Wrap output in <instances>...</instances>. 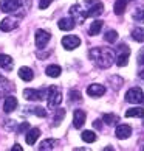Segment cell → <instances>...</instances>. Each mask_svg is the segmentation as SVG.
<instances>
[{"label": "cell", "instance_id": "6da1fadb", "mask_svg": "<svg viewBox=\"0 0 144 151\" xmlns=\"http://www.w3.org/2000/svg\"><path fill=\"white\" fill-rule=\"evenodd\" d=\"M90 59L101 69H109L113 63H116V56L113 50L107 47H96L90 50Z\"/></svg>", "mask_w": 144, "mask_h": 151}, {"label": "cell", "instance_id": "7a4b0ae2", "mask_svg": "<svg viewBox=\"0 0 144 151\" xmlns=\"http://www.w3.org/2000/svg\"><path fill=\"white\" fill-rule=\"evenodd\" d=\"M60 101H62V92H60V89L56 86H51L50 87V92H48V98H47L48 109L57 108Z\"/></svg>", "mask_w": 144, "mask_h": 151}, {"label": "cell", "instance_id": "3957f363", "mask_svg": "<svg viewBox=\"0 0 144 151\" xmlns=\"http://www.w3.org/2000/svg\"><path fill=\"white\" fill-rule=\"evenodd\" d=\"M48 92L50 89H40V91H37V89H25L23 97L26 100H30V101H37V100H45L48 97Z\"/></svg>", "mask_w": 144, "mask_h": 151}, {"label": "cell", "instance_id": "277c9868", "mask_svg": "<svg viewBox=\"0 0 144 151\" xmlns=\"http://www.w3.org/2000/svg\"><path fill=\"white\" fill-rule=\"evenodd\" d=\"M88 6L84 9V16L85 17H96L104 11V5L101 2H96V0H90L87 2Z\"/></svg>", "mask_w": 144, "mask_h": 151}, {"label": "cell", "instance_id": "5b68a950", "mask_svg": "<svg viewBox=\"0 0 144 151\" xmlns=\"http://www.w3.org/2000/svg\"><path fill=\"white\" fill-rule=\"evenodd\" d=\"M129 56H130V48L127 45H124V44H121L118 47V55H116V65H119V67L127 65Z\"/></svg>", "mask_w": 144, "mask_h": 151}, {"label": "cell", "instance_id": "8992f818", "mask_svg": "<svg viewBox=\"0 0 144 151\" xmlns=\"http://www.w3.org/2000/svg\"><path fill=\"white\" fill-rule=\"evenodd\" d=\"M143 97H144V92L141 91L140 87H132L126 93V101H129L132 104H136V103L143 101Z\"/></svg>", "mask_w": 144, "mask_h": 151}, {"label": "cell", "instance_id": "52a82bcc", "mask_svg": "<svg viewBox=\"0 0 144 151\" xmlns=\"http://www.w3.org/2000/svg\"><path fill=\"white\" fill-rule=\"evenodd\" d=\"M22 5V0H0V9L3 13H16Z\"/></svg>", "mask_w": 144, "mask_h": 151}, {"label": "cell", "instance_id": "ba28073f", "mask_svg": "<svg viewBox=\"0 0 144 151\" xmlns=\"http://www.w3.org/2000/svg\"><path fill=\"white\" fill-rule=\"evenodd\" d=\"M50 39H51V35H50L48 31H45V30H37V31H36V47H37L39 50L45 48L47 44L50 42Z\"/></svg>", "mask_w": 144, "mask_h": 151}, {"label": "cell", "instance_id": "9c48e42d", "mask_svg": "<svg viewBox=\"0 0 144 151\" xmlns=\"http://www.w3.org/2000/svg\"><path fill=\"white\" fill-rule=\"evenodd\" d=\"M79 45H81V39L77 37V36L68 35V36H64L62 37V47L65 50H74V48H77Z\"/></svg>", "mask_w": 144, "mask_h": 151}, {"label": "cell", "instance_id": "30bf717a", "mask_svg": "<svg viewBox=\"0 0 144 151\" xmlns=\"http://www.w3.org/2000/svg\"><path fill=\"white\" fill-rule=\"evenodd\" d=\"M19 20L13 19V17H5L2 22H0V30L2 31H13L14 28H17Z\"/></svg>", "mask_w": 144, "mask_h": 151}, {"label": "cell", "instance_id": "8fae6325", "mask_svg": "<svg viewBox=\"0 0 144 151\" xmlns=\"http://www.w3.org/2000/svg\"><path fill=\"white\" fill-rule=\"evenodd\" d=\"M115 134H116V137H118L119 140H124V139H129L132 136V128L129 125H118Z\"/></svg>", "mask_w": 144, "mask_h": 151}, {"label": "cell", "instance_id": "7c38bea8", "mask_svg": "<svg viewBox=\"0 0 144 151\" xmlns=\"http://www.w3.org/2000/svg\"><path fill=\"white\" fill-rule=\"evenodd\" d=\"M87 93L90 95L93 98H98V97H102L104 93H106V87L102 84H90L87 89Z\"/></svg>", "mask_w": 144, "mask_h": 151}, {"label": "cell", "instance_id": "4fadbf2b", "mask_svg": "<svg viewBox=\"0 0 144 151\" xmlns=\"http://www.w3.org/2000/svg\"><path fill=\"white\" fill-rule=\"evenodd\" d=\"M85 112L82 109H76L74 111V114H73V125H74V128H82L84 126V123H85Z\"/></svg>", "mask_w": 144, "mask_h": 151}, {"label": "cell", "instance_id": "5bb4252c", "mask_svg": "<svg viewBox=\"0 0 144 151\" xmlns=\"http://www.w3.org/2000/svg\"><path fill=\"white\" fill-rule=\"evenodd\" d=\"M74 24H76L74 19L65 17V19H60V20L57 22V27H59L60 30H64V31H70V30L74 28Z\"/></svg>", "mask_w": 144, "mask_h": 151}, {"label": "cell", "instance_id": "9a60e30c", "mask_svg": "<svg viewBox=\"0 0 144 151\" xmlns=\"http://www.w3.org/2000/svg\"><path fill=\"white\" fill-rule=\"evenodd\" d=\"M17 108V100H16V97H6L5 98V104H3V111L6 114H9V112H13V111Z\"/></svg>", "mask_w": 144, "mask_h": 151}, {"label": "cell", "instance_id": "2e32d148", "mask_svg": "<svg viewBox=\"0 0 144 151\" xmlns=\"http://www.w3.org/2000/svg\"><path fill=\"white\" fill-rule=\"evenodd\" d=\"M19 76H20V80H23V81H31L33 78H34V73H33V70L30 67H20Z\"/></svg>", "mask_w": 144, "mask_h": 151}, {"label": "cell", "instance_id": "e0dca14e", "mask_svg": "<svg viewBox=\"0 0 144 151\" xmlns=\"http://www.w3.org/2000/svg\"><path fill=\"white\" fill-rule=\"evenodd\" d=\"M13 58L8 56V55H0V69L5 70H11L13 69Z\"/></svg>", "mask_w": 144, "mask_h": 151}, {"label": "cell", "instance_id": "ac0fdd59", "mask_svg": "<svg viewBox=\"0 0 144 151\" xmlns=\"http://www.w3.org/2000/svg\"><path fill=\"white\" fill-rule=\"evenodd\" d=\"M39 136H40V129H39V128H33V129H30V132L26 134V143L34 145L36 140L39 139Z\"/></svg>", "mask_w": 144, "mask_h": 151}, {"label": "cell", "instance_id": "d6986e66", "mask_svg": "<svg viewBox=\"0 0 144 151\" xmlns=\"http://www.w3.org/2000/svg\"><path fill=\"white\" fill-rule=\"evenodd\" d=\"M126 6H127V0H115V5H113V11H115V14H116V16L124 14Z\"/></svg>", "mask_w": 144, "mask_h": 151}, {"label": "cell", "instance_id": "ffe728a7", "mask_svg": "<svg viewBox=\"0 0 144 151\" xmlns=\"http://www.w3.org/2000/svg\"><path fill=\"white\" fill-rule=\"evenodd\" d=\"M101 30H102V20H95V22H92L90 28H88V35L96 36V35H99Z\"/></svg>", "mask_w": 144, "mask_h": 151}, {"label": "cell", "instance_id": "44dd1931", "mask_svg": "<svg viewBox=\"0 0 144 151\" xmlns=\"http://www.w3.org/2000/svg\"><path fill=\"white\" fill-rule=\"evenodd\" d=\"M126 117H144V109L143 108H132L126 111Z\"/></svg>", "mask_w": 144, "mask_h": 151}, {"label": "cell", "instance_id": "7402d4cb", "mask_svg": "<svg viewBox=\"0 0 144 151\" xmlns=\"http://www.w3.org/2000/svg\"><path fill=\"white\" fill-rule=\"evenodd\" d=\"M60 67L59 65H48L47 67V75L48 76H51V78H57L60 75Z\"/></svg>", "mask_w": 144, "mask_h": 151}, {"label": "cell", "instance_id": "603a6c76", "mask_svg": "<svg viewBox=\"0 0 144 151\" xmlns=\"http://www.w3.org/2000/svg\"><path fill=\"white\" fill-rule=\"evenodd\" d=\"M81 137H82V140L87 142V143H93L96 140V134L93 132V131H84L81 134Z\"/></svg>", "mask_w": 144, "mask_h": 151}, {"label": "cell", "instance_id": "cb8c5ba5", "mask_svg": "<svg viewBox=\"0 0 144 151\" xmlns=\"http://www.w3.org/2000/svg\"><path fill=\"white\" fill-rule=\"evenodd\" d=\"M118 115H115V114H106L102 117V122H106L107 125H110V126H113V125H116L118 123Z\"/></svg>", "mask_w": 144, "mask_h": 151}, {"label": "cell", "instance_id": "d4e9b609", "mask_svg": "<svg viewBox=\"0 0 144 151\" xmlns=\"http://www.w3.org/2000/svg\"><path fill=\"white\" fill-rule=\"evenodd\" d=\"M104 39H106L109 44H115L116 41H118V33H116L115 30H109L106 33V36H104Z\"/></svg>", "mask_w": 144, "mask_h": 151}, {"label": "cell", "instance_id": "484cf974", "mask_svg": "<svg viewBox=\"0 0 144 151\" xmlns=\"http://www.w3.org/2000/svg\"><path fill=\"white\" fill-rule=\"evenodd\" d=\"M132 37H133L136 42H144V30L143 28H135L132 31Z\"/></svg>", "mask_w": 144, "mask_h": 151}, {"label": "cell", "instance_id": "4316f807", "mask_svg": "<svg viewBox=\"0 0 144 151\" xmlns=\"http://www.w3.org/2000/svg\"><path fill=\"white\" fill-rule=\"evenodd\" d=\"M53 148H54V140H53V139H47V140H43L40 145H39V150H40V151L53 150Z\"/></svg>", "mask_w": 144, "mask_h": 151}, {"label": "cell", "instance_id": "83f0119b", "mask_svg": "<svg viewBox=\"0 0 144 151\" xmlns=\"http://www.w3.org/2000/svg\"><path fill=\"white\" fill-rule=\"evenodd\" d=\"M30 109H31L30 112L37 115V117H47V111L43 108H40V106H34V108H30Z\"/></svg>", "mask_w": 144, "mask_h": 151}, {"label": "cell", "instance_id": "f1b7e54d", "mask_svg": "<svg viewBox=\"0 0 144 151\" xmlns=\"http://www.w3.org/2000/svg\"><path fill=\"white\" fill-rule=\"evenodd\" d=\"M64 117H65V109H57L56 111V115H54V126H57Z\"/></svg>", "mask_w": 144, "mask_h": 151}, {"label": "cell", "instance_id": "f546056e", "mask_svg": "<svg viewBox=\"0 0 144 151\" xmlns=\"http://www.w3.org/2000/svg\"><path fill=\"white\" fill-rule=\"evenodd\" d=\"M133 19H135L136 22H141V24H144V9L136 11V13L133 14Z\"/></svg>", "mask_w": 144, "mask_h": 151}, {"label": "cell", "instance_id": "4dcf8cb0", "mask_svg": "<svg viewBox=\"0 0 144 151\" xmlns=\"http://www.w3.org/2000/svg\"><path fill=\"white\" fill-rule=\"evenodd\" d=\"M70 97H71V101H81V93L77 91H70Z\"/></svg>", "mask_w": 144, "mask_h": 151}, {"label": "cell", "instance_id": "1f68e13d", "mask_svg": "<svg viewBox=\"0 0 144 151\" xmlns=\"http://www.w3.org/2000/svg\"><path fill=\"white\" fill-rule=\"evenodd\" d=\"M51 2H53V0H40V2H39V8L45 9V8H48L50 5H51Z\"/></svg>", "mask_w": 144, "mask_h": 151}, {"label": "cell", "instance_id": "d6a6232c", "mask_svg": "<svg viewBox=\"0 0 144 151\" xmlns=\"http://www.w3.org/2000/svg\"><path fill=\"white\" fill-rule=\"evenodd\" d=\"M138 64H141V65H144V48L141 50L140 53H138Z\"/></svg>", "mask_w": 144, "mask_h": 151}, {"label": "cell", "instance_id": "836d02e7", "mask_svg": "<svg viewBox=\"0 0 144 151\" xmlns=\"http://www.w3.org/2000/svg\"><path fill=\"white\" fill-rule=\"evenodd\" d=\"M28 128H30V125H28V123H26V122H23V123H22V125L19 126V132H23V131H26V129H28Z\"/></svg>", "mask_w": 144, "mask_h": 151}, {"label": "cell", "instance_id": "e575fe53", "mask_svg": "<svg viewBox=\"0 0 144 151\" xmlns=\"http://www.w3.org/2000/svg\"><path fill=\"white\" fill-rule=\"evenodd\" d=\"M93 126H95L96 129H101V128H102V123H101V120H95V123H93Z\"/></svg>", "mask_w": 144, "mask_h": 151}, {"label": "cell", "instance_id": "d590c367", "mask_svg": "<svg viewBox=\"0 0 144 151\" xmlns=\"http://www.w3.org/2000/svg\"><path fill=\"white\" fill-rule=\"evenodd\" d=\"M13 151H23V148H22L19 143H16L14 147H13Z\"/></svg>", "mask_w": 144, "mask_h": 151}, {"label": "cell", "instance_id": "8d00e7d4", "mask_svg": "<svg viewBox=\"0 0 144 151\" xmlns=\"http://www.w3.org/2000/svg\"><path fill=\"white\" fill-rule=\"evenodd\" d=\"M8 83H9L8 80H5V78H3L2 75H0V86H3V84H8Z\"/></svg>", "mask_w": 144, "mask_h": 151}, {"label": "cell", "instance_id": "74e56055", "mask_svg": "<svg viewBox=\"0 0 144 151\" xmlns=\"http://www.w3.org/2000/svg\"><path fill=\"white\" fill-rule=\"evenodd\" d=\"M143 103H144V97H143Z\"/></svg>", "mask_w": 144, "mask_h": 151}, {"label": "cell", "instance_id": "f35d334b", "mask_svg": "<svg viewBox=\"0 0 144 151\" xmlns=\"http://www.w3.org/2000/svg\"><path fill=\"white\" fill-rule=\"evenodd\" d=\"M143 150H144V147H143Z\"/></svg>", "mask_w": 144, "mask_h": 151}]
</instances>
